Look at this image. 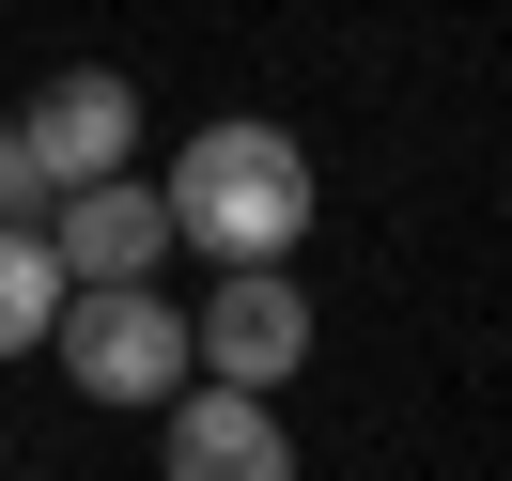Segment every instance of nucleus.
<instances>
[{
	"instance_id": "8",
	"label": "nucleus",
	"mask_w": 512,
	"mask_h": 481,
	"mask_svg": "<svg viewBox=\"0 0 512 481\" xmlns=\"http://www.w3.org/2000/svg\"><path fill=\"white\" fill-rule=\"evenodd\" d=\"M47 202H63V187H47V156L0 125V233H47Z\"/></svg>"
},
{
	"instance_id": "1",
	"label": "nucleus",
	"mask_w": 512,
	"mask_h": 481,
	"mask_svg": "<svg viewBox=\"0 0 512 481\" xmlns=\"http://www.w3.org/2000/svg\"><path fill=\"white\" fill-rule=\"evenodd\" d=\"M156 202H171V249H218V280H233V264H280L311 233V156L280 125H202Z\"/></svg>"
},
{
	"instance_id": "2",
	"label": "nucleus",
	"mask_w": 512,
	"mask_h": 481,
	"mask_svg": "<svg viewBox=\"0 0 512 481\" xmlns=\"http://www.w3.org/2000/svg\"><path fill=\"white\" fill-rule=\"evenodd\" d=\"M47 357H63L94 404H171V388H187V311H171L156 280H125V295H63Z\"/></svg>"
},
{
	"instance_id": "5",
	"label": "nucleus",
	"mask_w": 512,
	"mask_h": 481,
	"mask_svg": "<svg viewBox=\"0 0 512 481\" xmlns=\"http://www.w3.org/2000/svg\"><path fill=\"white\" fill-rule=\"evenodd\" d=\"M16 140L47 156V187H109V171H125V140H140V94H125L109 63H78V78H47V94L16 109Z\"/></svg>"
},
{
	"instance_id": "6",
	"label": "nucleus",
	"mask_w": 512,
	"mask_h": 481,
	"mask_svg": "<svg viewBox=\"0 0 512 481\" xmlns=\"http://www.w3.org/2000/svg\"><path fill=\"white\" fill-rule=\"evenodd\" d=\"M171 481H295V435L264 388H171Z\"/></svg>"
},
{
	"instance_id": "3",
	"label": "nucleus",
	"mask_w": 512,
	"mask_h": 481,
	"mask_svg": "<svg viewBox=\"0 0 512 481\" xmlns=\"http://www.w3.org/2000/svg\"><path fill=\"white\" fill-rule=\"evenodd\" d=\"M295 357H311V295H295L280 264H233L218 311H187V373L202 388H280Z\"/></svg>"
},
{
	"instance_id": "7",
	"label": "nucleus",
	"mask_w": 512,
	"mask_h": 481,
	"mask_svg": "<svg viewBox=\"0 0 512 481\" xmlns=\"http://www.w3.org/2000/svg\"><path fill=\"white\" fill-rule=\"evenodd\" d=\"M47 326H63V264H47V233H0V357H32Z\"/></svg>"
},
{
	"instance_id": "4",
	"label": "nucleus",
	"mask_w": 512,
	"mask_h": 481,
	"mask_svg": "<svg viewBox=\"0 0 512 481\" xmlns=\"http://www.w3.org/2000/svg\"><path fill=\"white\" fill-rule=\"evenodd\" d=\"M156 249H171V202L125 187V171L47 202V264H63V295H125V280H156Z\"/></svg>"
}]
</instances>
